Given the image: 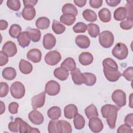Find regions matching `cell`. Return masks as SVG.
<instances>
[{"instance_id": "1", "label": "cell", "mask_w": 133, "mask_h": 133, "mask_svg": "<svg viewBox=\"0 0 133 133\" xmlns=\"http://www.w3.org/2000/svg\"><path fill=\"white\" fill-rule=\"evenodd\" d=\"M103 73L105 78L110 82L117 81L122 76L118 70V65L116 62L111 58H107L102 61Z\"/></svg>"}, {"instance_id": "2", "label": "cell", "mask_w": 133, "mask_h": 133, "mask_svg": "<svg viewBox=\"0 0 133 133\" xmlns=\"http://www.w3.org/2000/svg\"><path fill=\"white\" fill-rule=\"evenodd\" d=\"M119 109V108L109 104L104 105L101 109L102 117L107 119V124L112 129H114L115 127L117 112Z\"/></svg>"}, {"instance_id": "3", "label": "cell", "mask_w": 133, "mask_h": 133, "mask_svg": "<svg viewBox=\"0 0 133 133\" xmlns=\"http://www.w3.org/2000/svg\"><path fill=\"white\" fill-rule=\"evenodd\" d=\"M113 33L109 31H104L99 34V42L101 46L105 48L111 47L114 42Z\"/></svg>"}, {"instance_id": "4", "label": "cell", "mask_w": 133, "mask_h": 133, "mask_svg": "<svg viewBox=\"0 0 133 133\" xmlns=\"http://www.w3.org/2000/svg\"><path fill=\"white\" fill-rule=\"evenodd\" d=\"M112 54L113 56L117 59L123 60L127 58L128 54V50L125 44L118 43L113 48Z\"/></svg>"}, {"instance_id": "5", "label": "cell", "mask_w": 133, "mask_h": 133, "mask_svg": "<svg viewBox=\"0 0 133 133\" xmlns=\"http://www.w3.org/2000/svg\"><path fill=\"white\" fill-rule=\"evenodd\" d=\"M10 91L11 96L16 99H19L23 97L25 89L23 84L20 82H15L10 86Z\"/></svg>"}, {"instance_id": "6", "label": "cell", "mask_w": 133, "mask_h": 133, "mask_svg": "<svg viewBox=\"0 0 133 133\" xmlns=\"http://www.w3.org/2000/svg\"><path fill=\"white\" fill-rule=\"evenodd\" d=\"M111 98L118 107H124L126 103V94L122 90L116 89L114 91L112 94Z\"/></svg>"}, {"instance_id": "7", "label": "cell", "mask_w": 133, "mask_h": 133, "mask_svg": "<svg viewBox=\"0 0 133 133\" xmlns=\"http://www.w3.org/2000/svg\"><path fill=\"white\" fill-rule=\"evenodd\" d=\"M61 59V56L59 52L52 50L47 52L45 56V62L50 65H55L57 64Z\"/></svg>"}, {"instance_id": "8", "label": "cell", "mask_w": 133, "mask_h": 133, "mask_svg": "<svg viewBox=\"0 0 133 133\" xmlns=\"http://www.w3.org/2000/svg\"><path fill=\"white\" fill-rule=\"evenodd\" d=\"M60 90L59 84L55 81H48L45 85V92L49 96H56L59 94Z\"/></svg>"}, {"instance_id": "9", "label": "cell", "mask_w": 133, "mask_h": 133, "mask_svg": "<svg viewBox=\"0 0 133 133\" xmlns=\"http://www.w3.org/2000/svg\"><path fill=\"white\" fill-rule=\"evenodd\" d=\"M88 126L90 130L94 132H99L103 128V124L101 120L98 117H93L89 119Z\"/></svg>"}, {"instance_id": "10", "label": "cell", "mask_w": 133, "mask_h": 133, "mask_svg": "<svg viewBox=\"0 0 133 133\" xmlns=\"http://www.w3.org/2000/svg\"><path fill=\"white\" fill-rule=\"evenodd\" d=\"M2 51L8 57H12L17 52L16 45L10 41H7L4 44Z\"/></svg>"}, {"instance_id": "11", "label": "cell", "mask_w": 133, "mask_h": 133, "mask_svg": "<svg viewBox=\"0 0 133 133\" xmlns=\"http://www.w3.org/2000/svg\"><path fill=\"white\" fill-rule=\"evenodd\" d=\"M45 102V92L43 91L33 96L31 99L32 108L34 110L42 107Z\"/></svg>"}, {"instance_id": "12", "label": "cell", "mask_w": 133, "mask_h": 133, "mask_svg": "<svg viewBox=\"0 0 133 133\" xmlns=\"http://www.w3.org/2000/svg\"><path fill=\"white\" fill-rule=\"evenodd\" d=\"M28 118L32 124L36 125L42 124L44 120L43 114L36 110H32L29 113Z\"/></svg>"}, {"instance_id": "13", "label": "cell", "mask_w": 133, "mask_h": 133, "mask_svg": "<svg viewBox=\"0 0 133 133\" xmlns=\"http://www.w3.org/2000/svg\"><path fill=\"white\" fill-rule=\"evenodd\" d=\"M56 43V39L54 35L51 33H47L44 35L43 41V45L46 49H51L55 46Z\"/></svg>"}, {"instance_id": "14", "label": "cell", "mask_w": 133, "mask_h": 133, "mask_svg": "<svg viewBox=\"0 0 133 133\" xmlns=\"http://www.w3.org/2000/svg\"><path fill=\"white\" fill-rule=\"evenodd\" d=\"M19 131L20 133H31V132H40V131L36 128L31 127L26 122L22 119L19 117Z\"/></svg>"}, {"instance_id": "15", "label": "cell", "mask_w": 133, "mask_h": 133, "mask_svg": "<svg viewBox=\"0 0 133 133\" xmlns=\"http://www.w3.org/2000/svg\"><path fill=\"white\" fill-rule=\"evenodd\" d=\"M26 57L28 59L32 62L38 63L41 60L42 52L38 49H31L28 52Z\"/></svg>"}, {"instance_id": "16", "label": "cell", "mask_w": 133, "mask_h": 133, "mask_svg": "<svg viewBox=\"0 0 133 133\" xmlns=\"http://www.w3.org/2000/svg\"><path fill=\"white\" fill-rule=\"evenodd\" d=\"M78 113L77 107L73 104H70L66 105L64 109V115L65 118L72 119Z\"/></svg>"}, {"instance_id": "17", "label": "cell", "mask_w": 133, "mask_h": 133, "mask_svg": "<svg viewBox=\"0 0 133 133\" xmlns=\"http://www.w3.org/2000/svg\"><path fill=\"white\" fill-rule=\"evenodd\" d=\"M75 43L78 47L82 49H86L89 47L90 41L87 36L85 35H79L75 38Z\"/></svg>"}, {"instance_id": "18", "label": "cell", "mask_w": 133, "mask_h": 133, "mask_svg": "<svg viewBox=\"0 0 133 133\" xmlns=\"http://www.w3.org/2000/svg\"><path fill=\"white\" fill-rule=\"evenodd\" d=\"M72 80L74 84L81 85L84 84V76L79 69L76 68L71 72Z\"/></svg>"}, {"instance_id": "19", "label": "cell", "mask_w": 133, "mask_h": 133, "mask_svg": "<svg viewBox=\"0 0 133 133\" xmlns=\"http://www.w3.org/2000/svg\"><path fill=\"white\" fill-rule=\"evenodd\" d=\"M21 14L24 19L30 21L34 18L36 15V11L33 6H25L22 10Z\"/></svg>"}, {"instance_id": "20", "label": "cell", "mask_w": 133, "mask_h": 133, "mask_svg": "<svg viewBox=\"0 0 133 133\" xmlns=\"http://www.w3.org/2000/svg\"><path fill=\"white\" fill-rule=\"evenodd\" d=\"M78 60L83 65H88L92 62L94 57L92 54L89 52H83L79 55Z\"/></svg>"}, {"instance_id": "21", "label": "cell", "mask_w": 133, "mask_h": 133, "mask_svg": "<svg viewBox=\"0 0 133 133\" xmlns=\"http://www.w3.org/2000/svg\"><path fill=\"white\" fill-rule=\"evenodd\" d=\"M25 32L27 33L30 39L33 42H37L40 40L41 32L38 29L28 27L26 28Z\"/></svg>"}, {"instance_id": "22", "label": "cell", "mask_w": 133, "mask_h": 133, "mask_svg": "<svg viewBox=\"0 0 133 133\" xmlns=\"http://www.w3.org/2000/svg\"><path fill=\"white\" fill-rule=\"evenodd\" d=\"M19 68L22 73L28 74L32 71L33 66L29 62L24 59H21L19 63Z\"/></svg>"}, {"instance_id": "23", "label": "cell", "mask_w": 133, "mask_h": 133, "mask_svg": "<svg viewBox=\"0 0 133 133\" xmlns=\"http://www.w3.org/2000/svg\"><path fill=\"white\" fill-rule=\"evenodd\" d=\"M55 77L60 81H65L69 77V71L63 68L59 67L56 68L54 71Z\"/></svg>"}, {"instance_id": "24", "label": "cell", "mask_w": 133, "mask_h": 133, "mask_svg": "<svg viewBox=\"0 0 133 133\" xmlns=\"http://www.w3.org/2000/svg\"><path fill=\"white\" fill-rule=\"evenodd\" d=\"M17 75L16 70L12 67H7L2 71L3 77L7 80L11 81L14 79Z\"/></svg>"}, {"instance_id": "25", "label": "cell", "mask_w": 133, "mask_h": 133, "mask_svg": "<svg viewBox=\"0 0 133 133\" xmlns=\"http://www.w3.org/2000/svg\"><path fill=\"white\" fill-rule=\"evenodd\" d=\"M17 40L19 45L22 48L28 47L30 44V39L25 31L21 33L18 37Z\"/></svg>"}, {"instance_id": "26", "label": "cell", "mask_w": 133, "mask_h": 133, "mask_svg": "<svg viewBox=\"0 0 133 133\" xmlns=\"http://www.w3.org/2000/svg\"><path fill=\"white\" fill-rule=\"evenodd\" d=\"M100 20L103 22H109L111 19V14L109 9L107 8H102L98 12Z\"/></svg>"}, {"instance_id": "27", "label": "cell", "mask_w": 133, "mask_h": 133, "mask_svg": "<svg viewBox=\"0 0 133 133\" xmlns=\"http://www.w3.org/2000/svg\"><path fill=\"white\" fill-rule=\"evenodd\" d=\"M35 25L38 29L45 30L49 28L50 25V21L48 18L42 17L38 18L36 20Z\"/></svg>"}, {"instance_id": "28", "label": "cell", "mask_w": 133, "mask_h": 133, "mask_svg": "<svg viewBox=\"0 0 133 133\" xmlns=\"http://www.w3.org/2000/svg\"><path fill=\"white\" fill-rule=\"evenodd\" d=\"M60 66L68 71H72L76 69V63L72 58L68 57L62 62Z\"/></svg>"}, {"instance_id": "29", "label": "cell", "mask_w": 133, "mask_h": 133, "mask_svg": "<svg viewBox=\"0 0 133 133\" xmlns=\"http://www.w3.org/2000/svg\"><path fill=\"white\" fill-rule=\"evenodd\" d=\"M59 132H71L72 131L70 123L64 120H58Z\"/></svg>"}, {"instance_id": "30", "label": "cell", "mask_w": 133, "mask_h": 133, "mask_svg": "<svg viewBox=\"0 0 133 133\" xmlns=\"http://www.w3.org/2000/svg\"><path fill=\"white\" fill-rule=\"evenodd\" d=\"M61 114V111L59 107L54 106L50 108L47 111V115L48 117L51 119H57Z\"/></svg>"}, {"instance_id": "31", "label": "cell", "mask_w": 133, "mask_h": 133, "mask_svg": "<svg viewBox=\"0 0 133 133\" xmlns=\"http://www.w3.org/2000/svg\"><path fill=\"white\" fill-rule=\"evenodd\" d=\"M76 20V17L71 14H64L61 16L60 18V21L63 24L66 25L67 26H70L72 25Z\"/></svg>"}, {"instance_id": "32", "label": "cell", "mask_w": 133, "mask_h": 133, "mask_svg": "<svg viewBox=\"0 0 133 133\" xmlns=\"http://www.w3.org/2000/svg\"><path fill=\"white\" fill-rule=\"evenodd\" d=\"M62 12L63 14H71L75 16L77 15L78 11L76 7L71 3L65 4L62 8Z\"/></svg>"}, {"instance_id": "33", "label": "cell", "mask_w": 133, "mask_h": 133, "mask_svg": "<svg viewBox=\"0 0 133 133\" xmlns=\"http://www.w3.org/2000/svg\"><path fill=\"white\" fill-rule=\"evenodd\" d=\"M114 18L116 21H123L126 17V10L124 7H119L115 10Z\"/></svg>"}, {"instance_id": "34", "label": "cell", "mask_w": 133, "mask_h": 133, "mask_svg": "<svg viewBox=\"0 0 133 133\" xmlns=\"http://www.w3.org/2000/svg\"><path fill=\"white\" fill-rule=\"evenodd\" d=\"M73 123L75 129L81 130L84 127L85 125V121L84 117L82 115L77 113V115L74 117Z\"/></svg>"}, {"instance_id": "35", "label": "cell", "mask_w": 133, "mask_h": 133, "mask_svg": "<svg viewBox=\"0 0 133 133\" xmlns=\"http://www.w3.org/2000/svg\"><path fill=\"white\" fill-rule=\"evenodd\" d=\"M82 15L83 18L86 21L89 22H94L97 19L96 14L95 12L94 11L89 9H85L83 12Z\"/></svg>"}, {"instance_id": "36", "label": "cell", "mask_w": 133, "mask_h": 133, "mask_svg": "<svg viewBox=\"0 0 133 133\" xmlns=\"http://www.w3.org/2000/svg\"><path fill=\"white\" fill-rule=\"evenodd\" d=\"M87 29L89 35L94 38L96 37L100 34V29L98 25L94 23L87 24Z\"/></svg>"}, {"instance_id": "37", "label": "cell", "mask_w": 133, "mask_h": 133, "mask_svg": "<svg viewBox=\"0 0 133 133\" xmlns=\"http://www.w3.org/2000/svg\"><path fill=\"white\" fill-rule=\"evenodd\" d=\"M85 113L88 119L93 117H98V113L96 106L91 104L85 109Z\"/></svg>"}, {"instance_id": "38", "label": "cell", "mask_w": 133, "mask_h": 133, "mask_svg": "<svg viewBox=\"0 0 133 133\" xmlns=\"http://www.w3.org/2000/svg\"><path fill=\"white\" fill-rule=\"evenodd\" d=\"M84 76V84L87 86H92L96 82V77L95 75L89 72L83 73Z\"/></svg>"}, {"instance_id": "39", "label": "cell", "mask_w": 133, "mask_h": 133, "mask_svg": "<svg viewBox=\"0 0 133 133\" xmlns=\"http://www.w3.org/2000/svg\"><path fill=\"white\" fill-rule=\"evenodd\" d=\"M21 28L17 24H13L10 27L9 34L11 37L14 38H18L19 35L21 33Z\"/></svg>"}, {"instance_id": "40", "label": "cell", "mask_w": 133, "mask_h": 133, "mask_svg": "<svg viewBox=\"0 0 133 133\" xmlns=\"http://www.w3.org/2000/svg\"><path fill=\"white\" fill-rule=\"evenodd\" d=\"M52 29L56 34H61L65 31V26L59 21L54 20L52 24Z\"/></svg>"}, {"instance_id": "41", "label": "cell", "mask_w": 133, "mask_h": 133, "mask_svg": "<svg viewBox=\"0 0 133 133\" xmlns=\"http://www.w3.org/2000/svg\"><path fill=\"white\" fill-rule=\"evenodd\" d=\"M7 7L14 11H18L21 7L20 2L19 0H8L7 1Z\"/></svg>"}, {"instance_id": "42", "label": "cell", "mask_w": 133, "mask_h": 133, "mask_svg": "<svg viewBox=\"0 0 133 133\" xmlns=\"http://www.w3.org/2000/svg\"><path fill=\"white\" fill-rule=\"evenodd\" d=\"M48 131L49 133L59 132L58 120L52 119L49 122L48 125Z\"/></svg>"}, {"instance_id": "43", "label": "cell", "mask_w": 133, "mask_h": 133, "mask_svg": "<svg viewBox=\"0 0 133 133\" xmlns=\"http://www.w3.org/2000/svg\"><path fill=\"white\" fill-rule=\"evenodd\" d=\"M87 30V25L85 23L79 22L76 23L73 27V30L75 33H84Z\"/></svg>"}, {"instance_id": "44", "label": "cell", "mask_w": 133, "mask_h": 133, "mask_svg": "<svg viewBox=\"0 0 133 133\" xmlns=\"http://www.w3.org/2000/svg\"><path fill=\"white\" fill-rule=\"evenodd\" d=\"M8 129L11 132H17L19 129V117L15 118L14 122H10L8 124Z\"/></svg>"}, {"instance_id": "45", "label": "cell", "mask_w": 133, "mask_h": 133, "mask_svg": "<svg viewBox=\"0 0 133 133\" xmlns=\"http://www.w3.org/2000/svg\"><path fill=\"white\" fill-rule=\"evenodd\" d=\"M127 3L126 5V18L128 20H133L132 19V1H127Z\"/></svg>"}, {"instance_id": "46", "label": "cell", "mask_w": 133, "mask_h": 133, "mask_svg": "<svg viewBox=\"0 0 133 133\" xmlns=\"http://www.w3.org/2000/svg\"><path fill=\"white\" fill-rule=\"evenodd\" d=\"M120 27L125 30H128L131 29L133 26V20H123L119 24Z\"/></svg>"}, {"instance_id": "47", "label": "cell", "mask_w": 133, "mask_h": 133, "mask_svg": "<svg viewBox=\"0 0 133 133\" xmlns=\"http://www.w3.org/2000/svg\"><path fill=\"white\" fill-rule=\"evenodd\" d=\"M132 71L133 68L132 66L127 68L124 71L122 75L126 78V80L128 81H132Z\"/></svg>"}, {"instance_id": "48", "label": "cell", "mask_w": 133, "mask_h": 133, "mask_svg": "<svg viewBox=\"0 0 133 133\" xmlns=\"http://www.w3.org/2000/svg\"><path fill=\"white\" fill-rule=\"evenodd\" d=\"M1 90H0V97H4L8 93L9 86L5 82H1Z\"/></svg>"}, {"instance_id": "49", "label": "cell", "mask_w": 133, "mask_h": 133, "mask_svg": "<svg viewBox=\"0 0 133 133\" xmlns=\"http://www.w3.org/2000/svg\"><path fill=\"white\" fill-rule=\"evenodd\" d=\"M19 108V104L16 102H11L8 106V110L11 114H15L17 113Z\"/></svg>"}, {"instance_id": "50", "label": "cell", "mask_w": 133, "mask_h": 133, "mask_svg": "<svg viewBox=\"0 0 133 133\" xmlns=\"http://www.w3.org/2000/svg\"><path fill=\"white\" fill-rule=\"evenodd\" d=\"M117 132L121 133V132H132V129L131 127L126 125L123 124L121 125L117 129Z\"/></svg>"}, {"instance_id": "51", "label": "cell", "mask_w": 133, "mask_h": 133, "mask_svg": "<svg viewBox=\"0 0 133 133\" xmlns=\"http://www.w3.org/2000/svg\"><path fill=\"white\" fill-rule=\"evenodd\" d=\"M89 3L91 7L94 8H98L102 6L103 1L102 0H90Z\"/></svg>"}, {"instance_id": "52", "label": "cell", "mask_w": 133, "mask_h": 133, "mask_svg": "<svg viewBox=\"0 0 133 133\" xmlns=\"http://www.w3.org/2000/svg\"><path fill=\"white\" fill-rule=\"evenodd\" d=\"M125 124L130 126L132 127L133 126V114L132 113H130L127 114L124 119Z\"/></svg>"}, {"instance_id": "53", "label": "cell", "mask_w": 133, "mask_h": 133, "mask_svg": "<svg viewBox=\"0 0 133 133\" xmlns=\"http://www.w3.org/2000/svg\"><path fill=\"white\" fill-rule=\"evenodd\" d=\"M8 57L6 56L2 50L0 51V65L3 66L6 64L8 61Z\"/></svg>"}, {"instance_id": "54", "label": "cell", "mask_w": 133, "mask_h": 133, "mask_svg": "<svg viewBox=\"0 0 133 133\" xmlns=\"http://www.w3.org/2000/svg\"><path fill=\"white\" fill-rule=\"evenodd\" d=\"M105 2L108 5L111 7H115L119 4L121 0H107Z\"/></svg>"}, {"instance_id": "55", "label": "cell", "mask_w": 133, "mask_h": 133, "mask_svg": "<svg viewBox=\"0 0 133 133\" xmlns=\"http://www.w3.org/2000/svg\"><path fill=\"white\" fill-rule=\"evenodd\" d=\"M38 2V1H33V0H29V1H26V0H24L23 1V3L24 4V7L25 6H34L36 3Z\"/></svg>"}, {"instance_id": "56", "label": "cell", "mask_w": 133, "mask_h": 133, "mask_svg": "<svg viewBox=\"0 0 133 133\" xmlns=\"http://www.w3.org/2000/svg\"><path fill=\"white\" fill-rule=\"evenodd\" d=\"M87 1L86 0H74V4L78 6L79 7H83L84 6L86 3Z\"/></svg>"}, {"instance_id": "57", "label": "cell", "mask_w": 133, "mask_h": 133, "mask_svg": "<svg viewBox=\"0 0 133 133\" xmlns=\"http://www.w3.org/2000/svg\"><path fill=\"white\" fill-rule=\"evenodd\" d=\"M8 26V23L6 20H0V29L1 30H5Z\"/></svg>"}, {"instance_id": "58", "label": "cell", "mask_w": 133, "mask_h": 133, "mask_svg": "<svg viewBox=\"0 0 133 133\" xmlns=\"http://www.w3.org/2000/svg\"><path fill=\"white\" fill-rule=\"evenodd\" d=\"M1 114H2L5 110V105L3 101H1Z\"/></svg>"}]
</instances>
